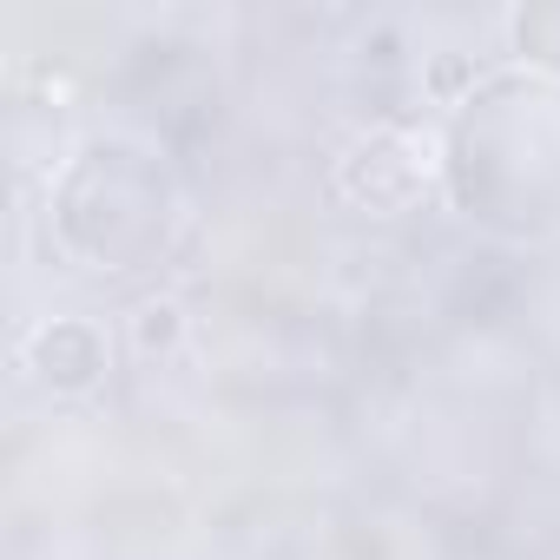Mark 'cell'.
<instances>
[{
  "instance_id": "6da1fadb",
  "label": "cell",
  "mask_w": 560,
  "mask_h": 560,
  "mask_svg": "<svg viewBox=\"0 0 560 560\" xmlns=\"http://www.w3.org/2000/svg\"><path fill=\"white\" fill-rule=\"evenodd\" d=\"M178 337H185V311H178L172 298H152V304H139V311H132V343H139L145 357L178 350Z\"/></svg>"
}]
</instances>
